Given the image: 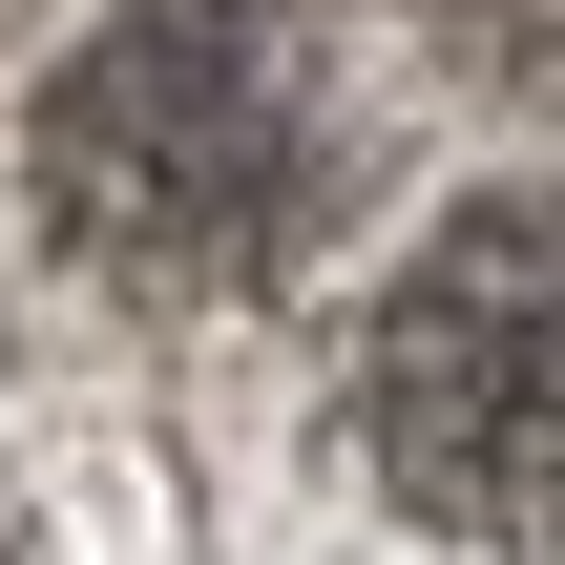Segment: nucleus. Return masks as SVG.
<instances>
[{"instance_id":"nucleus-2","label":"nucleus","mask_w":565,"mask_h":565,"mask_svg":"<svg viewBox=\"0 0 565 565\" xmlns=\"http://www.w3.org/2000/svg\"><path fill=\"white\" fill-rule=\"evenodd\" d=\"M356 461L440 545H565V189H482L356 335Z\"/></svg>"},{"instance_id":"nucleus-1","label":"nucleus","mask_w":565,"mask_h":565,"mask_svg":"<svg viewBox=\"0 0 565 565\" xmlns=\"http://www.w3.org/2000/svg\"><path fill=\"white\" fill-rule=\"evenodd\" d=\"M377 189V84L294 0H126L21 105V231L105 315H273Z\"/></svg>"}]
</instances>
